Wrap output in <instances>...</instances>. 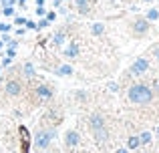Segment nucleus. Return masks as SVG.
Here are the masks:
<instances>
[{
    "label": "nucleus",
    "mask_w": 159,
    "mask_h": 153,
    "mask_svg": "<svg viewBox=\"0 0 159 153\" xmlns=\"http://www.w3.org/2000/svg\"><path fill=\"white\" fill-rule=\"evenodd\" d=\"M95 137H97V141H105V139H107V129L95 131Z\"/></svg>",
    "instance_id": "obj_12"
},
{
    "label": "nucleus",
    "mask_w": 159,
    "mask_h": 153,
    "mask_svg": "<svg viewBox=\"0 0 159 153\" xmlns=\"http://www.w3.org/2000/svg\"><path fill=\"white\" fill-rule=\"evenodd\" d=\"M57 73H58V75H70V73H73V69H70L69 65H62V67L58 69Z\"/></svg>",
    "instance_id": "obj_15"
},
{
    "label": "nucleus",
    "mask_w": 159,
    "mask_h": 153,
    "mask_svg": "<svg viewBox=\"0 0 159 153\" xmlns=\"http://www.w3.org/2000/svg\"><path fill=\"white\" fill-rule=\"evenodd\" d=\"M153 97L151 89L145 85H133L131 89H129V101L131 103H139V105H143V103H149Z\"/></svg>",
    "instance_id": "obj_1"
},
{
    "label": "nucleus",
    "mask_w": 159,
    "mask_h": 153,
    "mask_svg": "<svg viewBox=\"0 0 159 153\" xmlns=\"http://www.w3.org/2000/svg\"><path fill=\"white\" fill-rule=\"evenodd\" d=\"M149 139H151V133H143V135L139 137V141H141V143L145 145V143H149Z\"/></svg>",
    "instance_id": "obj_18"
},
{
    "label": "nucleus",
    "mask_w": 159,
    "mask_h": 153,
    "mask_svg": "<svg viewBox=\"0 0 159 153\" xmlns=\"http://www.w3.org/2000/svg\"><path fill=\"white\" fill-rule=\"evenodd\" d=\"M157 135H159V127H157Z\"/></svg>",
    "instance_id": "obj_29"
},
{
    "label": "nucleus",
    "mask_w": 159,
    "mask_h": 153,
    "mask_svg": "<svg viewBox=\"0 0 159 153\" xmlns=\"http://www.w3.org/2000/svg\"><path fill=\"white\" fill-rule=\"evenodd\" d=\"M79 143V135L75 133V131H69V133H66V145L69 147H75Z\"/></svg>",
    "instance_id": "obj_6"
},
{
    "label": "nucleus",
    "mask_w": 159,
    "mask_h": 153,
    "mask_svg": "<svg viewBox=\"0 0 159 153\" xmlns=\"http://www.w3.org/2000/svg\"><path fill=\"white\" fill-rule=\"evenodd\" d=\"M54 18H57V14H54V12H48V14H47V20H48V22H52Z\"/></svg>",
    "instance_id": "obj_21"
},
{
    "label": "nucleus",
    "mask_w": 159,
    "mask_h": 153,
    "mask_svg": "<svg viewBox=\"0 0 159 153\" xmlns=\"http://www.w3.org/2000/svg\"><path fill=\"white\" fill-rule=\"evenodd\" d=\"M147 69H149L147 61H145V59H137L135 63H133V67H131V73H133V75H143Z\"/></svg>",
    "instance_id": "obj_2"
},
{
    "label": "nucleus",
    "mask_w": 159,
    "mask_h": 153,
    "mask_svg": "<svg viewBox=\"0 0 159 153\" xmlns=\"http://www.w3.org/2000/svg\"><path fill=\"white\" fill-rule=\"evenodd\" d=\"M91 125H93L95 131L105 129V121H103V117H99V115H93V117H91Z\"/></svg>",
    "instance_id": "obj_4"
},
{
    "label": "nucleus",
    "mask_w": 159,
    "mask_h": 153,
    "mask_svg": "<svg viewBox=\"0 0 159 153\" xmlns=\"http://www.w3.org/2000/svg\"><path fill=\"white\" fill-rule=\"evenodd\" d=\"M159 18V10L157 8H151V10L147 12V20H157Z\"/></svg>",
    "instance_id": "obj_13"
},
{
    "label": "nucleus",
    "mask_w": 159,
    "mask_h": 153,
    "mask_svg": "<svg viewBox=\"0 0 159 153\" xmlns=\"http://www.w3.org/2000/svg\"><path fill=\"white\" fill-rule=\"evenodd\" d=\"M36 95H39V97H43V99H51V89H48V87H44V85H40L39 89H36Z\"/></svg>",
    "instance_id": "obj_8"
},
{
    "label": "nucleus",
    "mask_w": 159,
    "mask_h": 153,
    "mask_svg": "<svg viewBox=\"0 0 159 153\" xmlns=\"http://www.w3.org/2000/svg\"><path fill=\"white\" fill-rule=\"evenodd\" d=\"M14 24H18V26H22V24H26V20H24V18H14Z\"/></svg>",
    "instance_id": "obj_22"
},
{
    "label": "nucleus",
    "mask_w": 159,
    "mask_h": 153,
    "mask_svg": "<svg viewBox=\"0 0 159 153\" xmlns=\"http://www.w3.org/2000/svg\"><path fill=\"white\" fill-rule=\"evenodd\" d=\"M6 93H8V95H18V93H20V85H18L16 81H10V83L6 85Z\"/></svg>",
    "instance_id": "obj_5"
},
{
    "label": "nucleus",
    "mask_w": 159,
    "mask_h": 153,
    "mask_svg": "<svg viewBox=\"0 0 159 153\" xmlns=\"http://www.w3.org/2000/svg\"><path fill=\"white\" fill-rule=\"evenodd\" d=\"M51 139H52V133H39L36 135V147L39 149H47Z\"/></svg>",
    "instance_id": "obj_3"
},
{
    "label": "nucleus",
    "mask_w": 159,
    "mask_h": 153,
    "mask_svg": "<svg viewBox=\"0 0 159 153\" xmlns=\"http://www.w3.org/2000/svg\"><path fill=\"white\" fill-rule=\"evenodd\" d=\"M36 4H39V6H43V4H44V0H36Z\"/></svg>",
    "instance_id": "obj_25"
},
{
    "label": "nucleus",
    "mask_w": 159,
    "mask_h": 153,
    "mask_svg": "<svg viewBox=\"0 0 159 153\" xmlns=\"http://www.w3.org/2000/svg\"><path fill=\"white\" fill-rule=\"evenodd\" d=\"M133 28H135V32H145L149 28V22L147 20H137V22L133 24Z\"/></svg>",
    "instance_id": "obj_7"
},
{
    "label": "nucleus",
    "mask_w": 159,
    "mask_h": 153,
    "mask_svg": "<svg viewBox=\"0 0 159 153\" xmlns=\"http://www.w3.org/2000/svg\"><path fill=\"white\" fill-rule=\"evenodd\" d=\"M4 14H6V16H12V14H14V8H12V6H6V8H4Z\"/></svg>",
    "instance_id": "obj_19"
},
{
    "label": "nucleus",
    "mask_w": 159,
    "mask_h": 153,
    "mask_svg": "<svg viewBox=\"0 0 159 153\" xmlns=\"http://www.w3.org/2000/svg\"><path fill=\"white\" fill-rule=\"evenodd\" d=\"M75 4H77L79 12H83V14L89 12V2H87V0H75Z\"/></svg>",
    "instance_id": "obj_10"
},
{
    "label": "nucleus",
    "mask_w": 159,
    "mask_h": 153,
    "mask_svg": "<svg viewBox=\"0 0 159 153\" xmlns=\"http://www.w3.org/2000/svg\"><path fill=\"white\" fill-rule=\"evenodd\" d=\"M0 30H2V32H6V30H8V24H0Z\"/></svg>",
    "instance_id": "obj_24"
},
{
    "label": "nucleus",
    "mask_w": 159,
    "mask_h": 153,
    "mask_svg": "<svg viewBox=\"0 0 159 153\" xmlns=\"http://www.w3.org/2000/svg\"><path fill=\"white\" fill-rule=\"evenodd\" d=\"M65 55L69 56V59H75V56L79 55V44H75V43H73V44H70V47L65 51Z\"/></svg>",
    "instance_id": "obj_9"
},
{
    "label": "nucleus",
    "mask_w": 159,
    "mask_h": 153,
    "mask_svg": "<svg viewBox=\"0 0 159 153\" xmlns=\"http://www.w3.org/2000/svg\"><path fill=\"white\" fill-rule=\"evenodd\" d=\"M12 2H14V0H2V4H4V6H10Z\"/></svg>",
    "instance_id": "obj_23"
},
{
    "label": "nucleus",
    "mask_w": 159,
    "mask_h": 153,
    "mask_svg": "<svg viewBox=\"0 0 159 153\" xmlns=\"http://www.w3.org/2000/svg\"><path fill=\"white\" fill-rule=\"evenodd\" d=\"M44 26H48V20L44 18V20H40L39 24H36V28H44Z\"/></svg>",
    "instance_id": "obj_20"
},
{
    "label": "nucleus",
    "mask_w": 159,
    "mask_h": 153,
    "mask_svg": "<svg viewBox=\"0 0 159 153\" xmlns=\"http://www.w3.org/2000/svg\"><path fill=\"white\" fill-rule=\"evenodd\" d=\"M24 75H26V77H32V75H34V67H32L30 63L24 65Z\"/></svg>",
    "instance_id": "obj_16"
},
{
    "label": "nucleus",
    "mask_w": 159,
    "mask_h": 153,
    "mask_svg": "<svg viewBox=\"0 0 159 153\" xmlns=\"http://www.w3.org/2000/svg\"><path fill=\"white\" fill-rule=\"evenodd\" d=\"M93 32L95 34H103V32H105V26H103L101 22H95L93 24Z\"/></svg>",
    "instance_id": "obj_14"
},
{
    "label": "nucleus",
    "mask_w": 159,
    "mask_h": 153,
    "mask_svg": "<svg viewBox=\"0 0 159 153\" xmlns=\"http://www.w3.org/2000/svg\"><path fill=\"white\" fill-rule=\"evenodd\" d=\"M2 44H4V43H2V40H0V48H2Z\"/></svg>",
    "instance_id": "obj_27"
},
{
    "label": "nucleus",
    "mask_w": 159,
    "mask_h": 153,
    "mask_svg": "<svg viewBox=\"0 0 159 153\" xmlns=\"http://www.w3.org/2000/svg\"><path fill=\"white\" fill-rule=\"evenodd\" d=\"M117 153H127V149H119V151H117Z\"/></svg>",
    "instance_id": "obj_26"
},
{
    "label": "nucleus",
    "mask_w": 159,
    "mask_h": 153,
    "mask_svg": "<svg viewBox=\"0 0 159 153\" xmlns=\"http://www.w3.org/2000/svg\"><path fill=\"white\" fill-rule=\"evenodd\" d=\"M143 2H151V0H143Z\"/></svg>",
    "instance_id": "obj_28"
},
{
    "label": "nucleus",
    "mask_w": 159,
    "mask_h": 153,
    "mask_svg": "<svg viewBox=\"0 0 159 153\" xmlns=\"http://www.w3.org/2000/svg\"><path fill=\"white\" fill-rule=\"evenodd\" d=\"M139 145H141L139 137H129V141H127V147H129V149H135V147H139Z\"/></svg>",
    "instance_id": "obj_11"
},
{
    "label": "nucleus",
    "mask_w": 159,
    "mask_h": 153,
    "mask_svg": "<svg viewBox=\"0 0 159 153\" xmlns=\"http://www.w3.org/2000/svg\"><path fill=\"white\" fill-rule=\"evenodd\" d=\"M62 40H65V32H57L54 34V44H62Z\"/></svg>",
    "instance_id": "obj_17"
},
{
    "label": "nucleus",
    "mask_w": 159,
    "mask_h": 153,
    "mask_svg": "<svg viewBox=\"0 0 159 153\" xmlns=\"http://www.w3.org/2000/svg\"><path fill=\"white\" fill-rule=\"evenodd\" d=\"M18 2H22V0H18Z\"/></svg>",
    "instance_id": "obj_30"
}]
</instances>
